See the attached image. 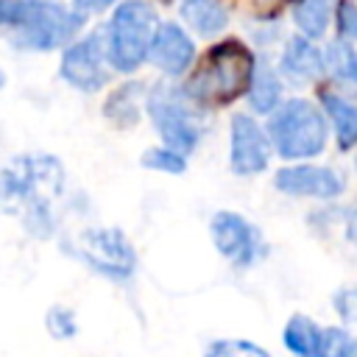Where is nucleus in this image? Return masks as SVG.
<instances>
[{
	"instance_id": "19",
	"label": "nucleus",
	"mask_w": 357,
	"mask_h": 357,
	"mask_svg": "<svg viewBox=\"0 0 357 357\" xmlns=\"http://www.w3.org/2000/svg\"><path fill=\"white\" fill-rule=\"evenodd\" d=\"M329 17H332V0H296L293 6V22L301 31L298 36L310 42L326 33Z\"/></svg>"
},
{
	"instance_id": "17",
	"label": "nucleus",
	"mask_w": 357,
	"mask_h": 357,
	"mask_svg": "<svg viewBox=\"0 0 357 357\" xmlns=\"http://www.w3.org/2000/svg\"><path fill=\"white\" fill-rule=\"evenodd\" d=\"M178 11L187 28H192L198 36H206V39L218 36L229 25V14L218 0H181Z\"/></svg>"
},
{
	"instance_id": "10",
	"label": "nucleus",
	"mask_w": 357,
	"mask_h": 357,
	"mask_svg": "<svg viewBox=\"0 0 357 357\" xmlns=\"http://www.w3.org/2000/svg\"><path fill=\"white\" fill-rule=\"evenodd\" d=\"M273 187L284 195L293 198H318V201H335L343 195L346 181L335 167L326 165H310V162H298V165H287L279 167L273 176Z\"/></svg>"
},
{
	"instance_id": "26",
	"label": "nucleus",
	"mask_w": 357,
	"mask_h": 357,
	"mask_svg": "<svg viewBox=\"0 0 357 357\" xmlns=\"http://www.w3.org/2000/svg\"><path fill=\"white\" fill-rule=\"evenodd\" d=\"M335 22H337V36L343 42L357 39V3L354 0H337L335 3Z\"/></svg>"
},
{
	"instance_id": "4",
	"label": "nucleus",
	"mask_w": 357,
	"mask_h": 357,
	"mask_svg": "<svg viewBox=\"0 0 357 357\" xmlns=\"http://www.w3.org/2000/svg\"><path fill=\"white\" fill-rule=\"evenodd\" d=\"M326 117L324 112L304 98H290L271 112L268 142L287 162H304L318 156L326 148Z\"/></svg>"
},
{
	"instance_id": "29",
	"label": "nucleus",
	"mask_w": 357,
	"mask_h": 357,
	"mask_svg": "<svg viewBox=\"0 0 357 357\" xmlns=\"http://www.w3.org/2000/svg\"><path fill=\"white\" fill-rule=\"evenodd\" d=\"M3 86H6V73L0 70V89H3Z\"/></svg>"
},
{
	"instance_id": "14",
	"label": "nucleus",
	"mask_w": 357,
	"mask_h": 357,
	"mask_svg": "<svg viewBox=\"0 0 357 357\" xmlns=\"http://www.w3.org/2000/svg\"><path fill=\"white\" fill-rule=\"evenodd\" d=\"M318 100L324 106V117H329L335 126L337 148L351 151L357 145V98H349V95H340L332 89H321Z\"/></svg>"
},
{
	"instance_id": "24",
	"label": "nucleus",
	"mask_w": 357,
	"mask_h": 357,
	"mask_svg": "<svg viewBox=\"0 0 357 357\" xmlns=\"http://www.w3.org/2000/svg\"><path fill=\"white\" fill-rule=\"evenodd\" d=\"M45 329L53 340H70L78 335V318L73 312V307L67 304H53L45 312Z\"/></svg>"
},
{
	"instance_id": "12",
	"label": "nucleus",
	"mask_w": 357,
	"mask_h": 357,
	"mask_svg": "<svg viewBox=\"0 0 357 357\" xmlns=\"http://www.w3.org/2000/svg\"><path fill=\"white\" fill-rule=\"evenodd\" d=\"M148 59L159 73L178 78L192 67L195 45L178 22H159L153 42H151V50H148Z\"/></svg>"
},
{
	"instance_id": "21",
	"label": "nucleus",
	"mask_w": 357,
	"mask_h": 357,
	"mask_svg": "<svg viewBox=\"0 0 357 357\" xmlns=\"http://www.w3.org/2000/svg\"><path fill=\"white\" fill-rule=\"evenodd\" d=\"M315 357H357V335L346 326H321V343Z\"/></svg>"
},
{
	"instance_id": "5",
	"label": "nucleus",
	"mask_w": 357,
	"mask_h": 357,
	"mask_svg": "<svg viewBox=\"0 0 357 357\" xmlns=\"http://www.w3.org/2000/svg\"><path fill=\"white\" fill-rule=\"evenodd\" d=\"M159 28L156 8L148 0H123L114 6L103 31L109 67L117 73H134L148 59L153 33Z\"/></svg>"
},
{
	"instance_id": "8",
	"label": "nucleus",
	"mask_w": 357,
	"mask_h": 357,
	"mask_svg": "<svg viewBox=\"0 0 357 357\" xmlns=\"http://www.w3.org/2000/svg\"><path fill=\"white\" fill-rule=\"evenodd\" d=\"M209 234L218 254L234 268H254L268 254L262 231L240 212L218 209L209 220Z\"/></svg>"
},
{
	"instance_id": "9",
	"label": "nucleus",
	"mask_w": 357,
	"mask_h": 357,
	"mask_svg": "<svg viewBox=\"0 0 357 357\" xmlns=\"http://www.w3.org/2000/svg\"><path fill=\"white\" fill-rule=\"evenodd\" d=\"M59 75L81 92H100L109 81V59H106L103 33L92 31L81 39H73L61 53Z\"/></svg>"
},
{
	"instance_id": "3",
	"label": "nucleus",
	"mask_w": 357,
	"mask_h": 357,
	"mask_svg": "<svg viewBox=\"0 0 357 357\" xmlns=\"http://www.w3.org/2000/svg\"><path fill=\"white\" fill-rule=\"evenodd\" d=\"M84 25V14L56 0H0V28L11 31L20 50L47 53L70 45Z\"/></svg>"
},
{
	"instance_id": "23",
	"label": "nucleus",
	"mask_w": 357,
	"mask_h": 357,
	"mask_svg": "<svg viewBox=\"0 0 357 357\" xmlns=\"http://www.w3.org/2000/svg\"><path fill=\"white\" fill-rule=\"evenodd\" d=\"M142 167L148 170H156V173H167V176H181L187 170V159L165 145H156V148H148L139 159Z\"/></svg>"
},
{
	"instance_id": "13",
	"label": "nucleus",
	"mask_w": 357,
	"mask_h": 357,
	"mask_svg": "<svg viewBox=\"0 0 357 357\" xmlns=\"http://www.w3.org/2000/svg\"><path fill=\"white\" fill-rule=\"evenodd\" d=\"M276 73H282L293 84H312L324 73V56H321V50L310 39L290 36L287 45L282 47Z\"/></svg>"
},
{
	"instance_id": "6",
	"label": "nucleus",
	"mask_w": 357,
	"mask_h": 357,
	"mask_svg": "<svg viewBox=\"0 0 357 357\" xmlns=\"http://www.w3.org/2000/svg\"><path fill=\"white\" fill-rule=\"evenodd\" d=\"M145 109L148 117L156 128V134L162 137V145L187 156L198 148L206 123H204V112L181 92V86H170V84H159L148 92L145 98Z\"/></svg>"
},
{
	"instance_id": "7",
	"label": "nucleus",
	"mask_w": 357,
	"mask_h": 357,
	"mask_svg": "<svg viewBox=\"0 0 357 357\" xmlns=\"http://www.w3.org/2000/svg\"><path fill=\"white\" fill-rule=\"evenodd\" d=\"M64 248L112 282H128L137 273V251L117 226H86L75 231Z\"/></svg>"
},
{
	"instance_id": "31",
	"label": "nucleus",
	"mask_w": 357,
	"mask_h": 357,
	"mask_svg": "<svg viewBox=\"0 0 357 357\" xmlns=\"http://www.w3.org/2000/svg\"><path fill=\"white\" fill-rule=\"evenodd\" d=\"M354 167H357V156H354Z\"/></svg>"
},
{
	"instance_id": "16",
	"label": "nucleus",
	"mask_w": 357,
	"mask_h": 357,
	"mask_svg": "<svg viewBox=\"0 0 357 357\" xmlns=\"http://www.w3.org/2000/svg\"><path fill=\"white\" fill-rule=\"evenodd\" d=\"M251 109L257 114H271L276 106H279V98H282V81H279V73L276 67H271L268 59H257L254 64V75H251V84H248V92H245Z\"/></svg>"
},
{
	"instance_id": "20",
	"label": "nucleus",
	"mask_w": 357,
	"mask_h": 357,
	"mask_svg": "<svg viewBox=\"0 0 357 357\" xmlns=\"http://www.w3.org/2000/svg\"><path fill=\"white\" fill-rule=\"evenodd\" d=\"M324 56V70L337 78L340 84H354L357 86V47L343 42V39H335L326 45V50L321 53Z\"/></svg>"
},
{
	"instance_id": "18",
	"label": "nucleus",
	"mask_w": 357,
	"mask_h": 357,
	"mask_svg": "<svg viewBox=\"0 0 357 357\" xmlns=\"http://www.w3.org/2000/svg\"><path fill=\"white\" fill-rule=\"evenodd\" d=\"M282 343L290 351V357H315L321 343V326L310 315L293 312L282 329Z\"/></svg>"
},
{
	"instance_id": "1",
	"label": "nucleus",
	"mask_w": 357,
	"mask_h": 357,
	"mask_svg": "<svg viewBox=\"0 0 357 357\" xmlns=\"http://www.w3.org/2000/svg\"><path fill=\"white\" fill-rule=\"evenodd\" d=\"M64 184V165L53 153H20L0 170V209L14 215L31 237L47 240L59 223Z\"/></svg>"
},
{
	"instance_id": "15",
	"label": "nucleus",
	"mask_w": 357,
	"mask_h": 357,
	"mask_svg": "<svg viewBox=\"0 0 357 357\" xmlns=\"http://www.w3.org/2000/svg\"><path fill=\"white\" fill-rule=\"evenodd\" d=\"M145 84L139 81H128L120 84L117 89L109 92V98L103 100V114L106 120H112L117 128H131L139 123L142 117V100H145Z\"/></svg>"
},
{
	"instance_id": "30",
	"label": "nucleus",
	"mask_w": 357,
	"mask_h": 357,
	"mask_svg": "<svg viewBox=\"0 0 357 357\" xmlns=\"http://www.w3.org/2000/svg\"><path fill=\"white\" fill-rule=\"evenodd\" d=\"M257 3H282V0H257Z\"/></svg>"
},
{
	"instance_id": "28",
	"label": "nucleus",
	"mask_w": 357,
	"mask_h": 357,
	"mask_svg": "<svg viewBox=\"0 0 357 357\" xmlns=\"http://www.w3.org/2000/svg\"><path fill=\"white\" fill-rule=\"evenodd\" d=\"M117 3H123V0H73V8L78 14H92V11H106Z\"/></svg>"
},
{
	"instance_id": "27",
	"label": "nucleus",
	"mask_w": 357,
	"mask_h": 357,
	"mask_svg": "<svg viewBox=\"0 0 357 357\" xmlns=\"http://www.w3.org/2000/svg\"><path fill=\"white\" fill-rule=\"evenodd\" d=\"M335 215H337V223H340V229H343V237L357 248V209H354V206H349V209H335Z\"/></svg>"
},
{
	"instance_id": "25",
	"label": "nucleus",
	"mask_w": 357,
	"mask_h": 357,
	"mask_svg": "<svg viewBox=\"0 0 357 357\" xmlns=\"http://www.w3.org/2000/svg\"><path fill=\"white\" fill-rule=\"evenodd\" d=\"M332 307H335L337 318L343 321V326L357 335V287H340V290H335Z\"/></svg>"
},
{
	"instance_id": "22",
	"label": "nucleus",
	"mask_w": 357,
	"mask_h": 357,
	"mask_svg": "<svg viewBox=\"0 0 357 357\" xmlns=\"http://www.w3.org/2000/svg\"><path fill=\"white\" fill-rule=\"evenodd\" d=\"M204 357H271V351L245 337H218L206 346Z\"/></svg>"
},
{
	"instance_id": "11",
	"label": "nucleus",
	"mask_w": 357,
	"mask_h": 357,
	"mask_svg": "<svg viewBox=\"0 0 357 357\" xmlns=\"http://www.w3.org/2000/svg\"><path fill=\"white\" fill-rule=\"evenodd\" d=\"M271 162V142L265 128L251 114H234L229 126V167L237 176H257Z\"/></svg>"
},
{
	"instance_id": "2",
	"label": "nucleus",
	"mask_w": 357,
	"mask_h": 357,
	"mask_svg": "<svg viewBox=\"0 0 357 357\" xmlns=\"http://www.w3.org/2000/svg\"><path fill=\"white\" fill-rule=\"evenodd\" d=\"M254 64H257V56L245 42L223 39L204 53V59L195 64V70L184 81L181 92L198 109L201 106H226L234 98L248 92Z\"/></svg>"
}]
</instances>
